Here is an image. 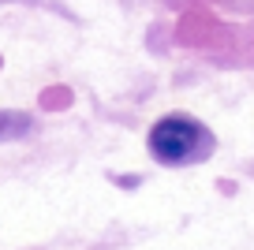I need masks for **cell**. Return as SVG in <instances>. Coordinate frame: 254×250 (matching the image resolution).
I'll use <instances>...</instances> for the list:
<instances>
[{
  "label": "cell",
  "instance_id": "1",
  "mask_svg": "<svg viewBox=\"0 0 254 250\" xmlns=\"http://www.w3.org/2000/svg\"><path fill=\"white\" fill-rule=\"evenodd\" d=\"M198 138H202V131H198L194 120L168 116L150 131V149L161 161H187V157L194 153V146H198Z\"/></svg>",
  "mask_w": 254,
  "mask_h": 250
},
{
  "label": "cell",
  "instance_id": "2",
  "mask_svg": "<svg viewBox=\"0 0 254 250\" xmlns=\"http://www.w3.org/2000/svg\"><path fill=\"white\" fill-rule=\"evenodd\" d=\"M26 131H30V116H23V112H0V142L19 138Z\"/></svg>",
  "mask_w": 254,
  "mask_h": 250
}]
</instances>
